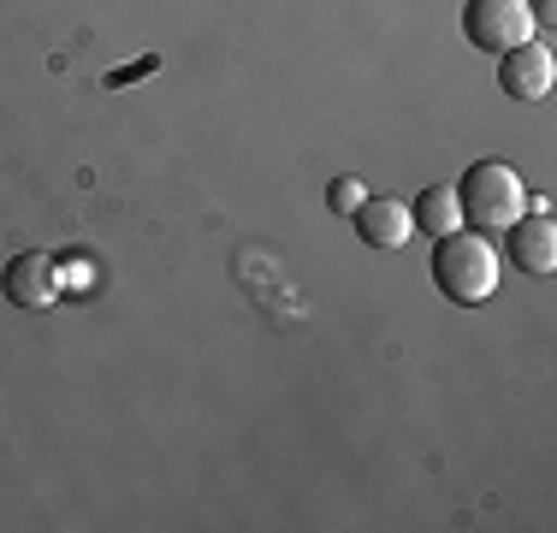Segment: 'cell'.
Here are the masks:
<instances>
[{"label": "cell", "instance_id": "obj_1", "mask_svg": "<svg viewBox=\"0 0 557 533\" xmlns=\"http://www.w3.org/2000/svg\"><path fill=\"white\" fill-rule=\"evenodd\" d=\"M457 208H462V225H469V232L504 237L528 213V184H522V172L504 166V160H474L457 178Z\"/></svg>", "mask_w": 557, "mask_h": 533}, {"label": "cell", "instance_id": "obj_2", "mask_svg": "<svg viewBox=\"0 0 557 533\" xmlns=\"http://www.w3.org/2000/svg\"><path fill=\"white\" fill-rule=\"evenodd\" d=\"M433 285L445 290L457 309H474V302H486L498 290V249L486 244L481 232H445L440 244H433Z\"/></svg>", "mask_w": 557, "mask_h": 533}, {"label": "cell", "instance_id": "obj_3", "mask_svg": "<svg viewBox=\"0 0 557 533\" xmlns=\"http://www.w3.org/2000/svg\"><path fill=\"white\" fill-rule=\"evenodd\" d=\"M462 36L481 53H510L534 42V12H528V0H469L462 7Z\"/></svg>", "mask_w": 557, "mask_h": 533}, {"label": "cell", "instance_id": "obj_4", "mask_svg": "<svg viewBox=\"0 0 557 533\" xmlns=\"http://www.w3.org/2000/svg\"><path fill=\"white\" fill-rule=\"evenodd\" d=\"M552 84H557V60H552V48L522 42V48L498 53V89H504L510 101H546V96H552Z\"/></svg>", "mask_w": 557, "mask_h": 533}, {"label": "cell", "instance_id": "obj_5", "mask_svg": "<svg viewBox=\"0 0 557 533\" xmlns=\"http://www.w3.org/2000/svg\"><path fill=\"white\" fill-rule=\"evenodd\" d=\"M0 290H7L12 309H48V302L60 297V266L42 256V249H24V256L7 261V273H0Z\"/></svg>", "mask_w": 557, "mask_h": 533}, {"label": "cell", "instance_id": "obj_6", "mask_svg": "<svg viewBox=\"0 0 557 533\" xmlns=\"http://www.w3.org/2000/svg\"><path fill=\"white\" fill-rule=\"evenodd\" d=\"M504 256L522 266V273L552 278V266H557V225L546 220V213H522V220L504 232Z\"/></svg>", "mask_w": 557, "mask_h": 533}, {"label": "cell", "instance_id": "obj_7", "mask_svg": "<svg viewBox=\"0 0 557 533\" xmlns=\"http://www.w3.org/2000/svg\"><path fill=\"white\" fill-rule=\"evenodd\" d=\"M356 232H362L368 249H404L409 237H416V220H409V202H392V196H374L368 190V202L350 213Z\"/></svg>", "mask_w": 557, "mask_h": 533}, {"label": "cell", "instance_id": "obj_8", "mask_svg": "<svg viewBox=\"0 0 557 533\" xmlns=\"http://www.w3.org/2000/svg\"><path fill=\"white\" fill-rule=\"evenodd\" d=\"M409 220H416L428 237H445V232H457V225H462L457 190H445V184H428V190H421L416 202H409Z\"/></svg>", "mask_w": 557, "mask_h": 533}, {"label": "cell", "instance_id": "obj_9", "mask_svg": "<svg viewBox=\"0 0 557 533\" xmlns=\"http://www.w3.org/2000/svg\"><path fill=\"white\" fill-rule=\"evenodd\" d=\"M368 202V184L362 178H333V190H326V208L333 213H356Z\"/></svg>", "mask_w": 557, "mask_h": 533}, {"label": "cell", "instance_id": "obj_10", "mask_svg": "<svg viewBox=\"0 0 557 533\" xmlns=\"http://www.w3.org/2000/svg\"><path fill=\"white\" fill-rule=\"evenodd\" d=\"M528 12H534V24H546V30L557 24V0H528Z\"/></svg>", "mask_w": 557, "mask_h": 533}]
</instances>
